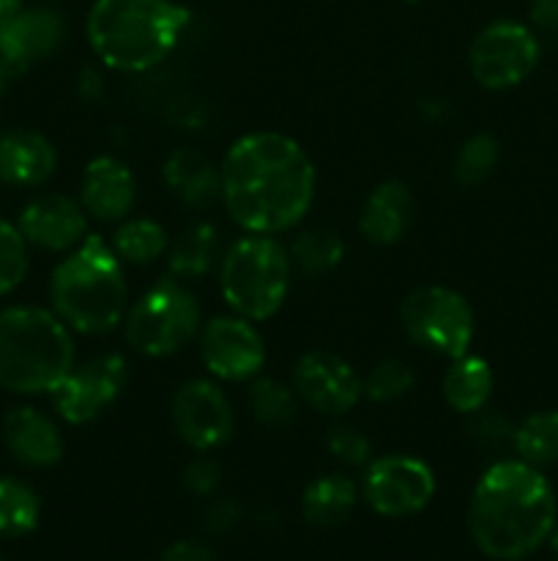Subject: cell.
I'll return each instance as SVG.
<instances>
[{
  "label": "cell",
  "mask_w": 558,
  "mask_h": 561,
  "mask_svg": "<svg viewBox=\"0 0 558 561\" xmlns=\"http://www.w3.org/2000/svg\"><path fill=\"white\" fill-rule=\"evenodd\" d=\"M200 354L208 373L222 381H249L266 362V345L252 321L241 316H219L202 327Z\"/></svg>",
  "instance_id": "cell-14"
},
{
  "label": "cell",
  "mask_w": 558,
  "mask_h": 561,
  "mask_svg": "<svg viewBox=\"0 0 558 561\" xmlns=\"http://www.w3.org/2000/svg\"><path fill=\"white\" fill-rule=\"evenodd\" d=\"M219 250V233L211 222H195L170 244V272L178 279H195L211 272Z\"/></svg>",
  "instance_id": "cell-25"
},
{
  "label": "cell",
  "mask_w": 558,
  "mask_h": 561,
  "mask_svg": "<svg viewBox=\"0 0 558 561\" xmlns=\"http://www.w3.org/2000/svg\"><path fill=\"white\" fill-rule=\"evenodd\" d=\"M27 247L31 244L20 233V228L0 217V296H9L25 279L27 266H31Z\"/></svg>",
  "instance_id": "cell-31"
},
{
  "label": "cell",
  "mask_w": 558,
  "mask_h": 561,
  "mask_svg": "<svg viewBox=\"0 0 558 561\" xmlns=\"http://www.w3.org/2000/svg\"><path fill=\"white\" fill-rule=\"evenodd\" d=\"M219 477H222V471H219V466L213 460L197 458L184 469V485L191 493H197V496H208L219 485Z\"/></svg>",
  "instance_id": "cell-34"
},
{
  "label": "cell",
  "mask_w": 558,
  "mask_h": 561,
  "mask_svg": "<svg viewBox=\"0 0 558 561\" xmlns=\"http://www.w3.org/2000/svg\"><path fill=\"white\" fill-rule=\"evenodd\" d=\"M290 263L304 274H326L345 257V244L332 230H304L293 239L288 250Z\"/></svg>",
  "instance_id": "cell-28"
},
{
  "label": "cell",
  "mask_w": 558,
  "mask_h": 561,
  "mask_svg": "<svg viewBox=\"0 0 558 561\" xmlns=\"http://www.w3.org/2000/svg\"><path fill=\"white\" fill-rule=\"evenodd\" d=\"M539 38L534 27L518 20H496L481 27L468 49L474 80L487 91H509L534 75L539 64Z\"/></svg>",
  "instance_id": "cell-9"
},
{
  "label": "cell",
  "mask_w": 558,
  "mask_h": 561,
  "mask_svg": "<svg viewBox=\"0 0 558 561\" xmlns=\"http://www.w3.org/2000/svg\"><path fill=\"white\" fill-rule=\"evenodd\" d=\"M3 444L11 458L27 469H49L63 458L58 425L33 405H16L3 416Z\"/></svg>",
  "instance_id": "cell-18"
},
{
  "label": "cell",
  "mask_w": 558,
  "mask_h": 561,
  "mask_svg": "<svg viewBox=\"0 0 558 561\" xmlns=\"http://www.w3.org/2000/svg\"><path fill=\"white\" fill-rule=\"evenodd\" d=\"M326 447L339 463H348V466L370 463V453H372L370 442H367V438L350 425H334L326 436Z\"/></svg>",
  "instance_id": "cell-33"
},
{
  "label": "cell",
  "mask_w": 558,
  "mask_h": 561,
  "mask_svg": "<svg viewBox=\"0 0 558 561\" xmlns=\"http://www.w3.org/2000/svg\"><path fill=\"white\" fill-rule=\"evenodd\" d=\"M74 365L71 329L53 310H0V387L14 394L53 392Z\"/></svg>",
  "instance_id": "cell-5"
},
{
  "label": "cell",
  "mask_w": 558,
  "mask_h": 561,
  "mask_svg": "<svg viewBox=\"0 0 558 561\" xmlns=\"http://www.w3.org/2000/svg\"><path fill=\"white\" fill-rule=\"evenodd\" d=\"M126 378H129V370H126L124 356L98 354L71 367L69 376L49 394H53V405L60 420L69 425H88L120 398Z\"/></svg>",
  "instance_id": "cell-11"
},
{
  "label": "cell",
  "mask_w": 558,
  "mask_h": 561,
  "mask_svg": "<svg viewBox=\"0 0 558 561\" xmlns=\"http://www.w3.org/2000/svg\"><path fill=\"white\" fill-rule=\"evenodd\" d=\"M206 520H208V529L224 531V529H230L235 520H239V510H235L230 502H219L208 510Z\"/></svg>",
  "instance_id": "cell-37"
},
{
  "label": "cell",
  "mask_w": 558,
  "mask_h": 561,
  "mask_svg": "<svg viewBox=\"0 0 558 561\" xmlns=\"http://www.w3.org/2000/svg\"><path fill=\"white\" fill-rule=\"evenodd\" d=\"M498 140L487 131L470 135L468 140L460 146L457 157H454V179L463 186H476L496 170L498 164Z\"/></svg>",
  "instance_id": "cell-30"
},
{
  "label": "cell",
  "mask_w": 558,
  "mask_h": 561,
  "mask_svg": "<svg viewBox=\"0 0 558 561\" xmlns=\"http://www.w3.org/2000/svg\"><path fill=\"white\" fill-rule=\"evenodd\" d=\"M22 9H25V0H0V27Z\"/></svg>",
  "instance_id": "cell-38"
},
{
  "label": "cell",
  "mask_w": 558,
  "mask_h": 561,
  "mask_svg": "<svg viewBox=\"0 0 558 561\" xmlns=\"http://www.w3.org/2000/svg\"><path fill=\"white\" fill-rule=\"evenodd\" d=\"M115 255L131 266H146V263L159 261L164 252L170 250V236L153 219H126L118 230H115L113 241H109Z\"/></svg>",
  "instance_id": "cell-26"
},
{
  "label": "cell",
  "mask_w": 558,
  "mask_h": 561,
  "mask_svg": "<svg viewBox=\"0 0 558 561\" xmlns=\"http://www.w3.org/2000/svg\"><path fill=\"white\" fill-rule=\"evenodd\" d=\"M173 427L186 447L197 453H211L230 442L235 431V414L228 394L213 381H186L178 387L170 403Z\"/></svg>",
  "instance_id": "cell-12"
},
{
  "label": "cell",
  "mask_w": 558,
  "mask_h": 561,
  "mask_svg": "<svg viewBox=\"0 0 558 561\" xmlns=\"http://www.w3.org/2000/svg\"><path fill=\"white\" fill-rule=\"evenodd\" d=\"M399 318L416 345L460 359L474 340V310L463 294L443 285H425L405 296Z\"/></svg>",
  "instance_id": "cell-8"
},
{
  "label": "cell",
  "mask_w": 558,
  "mask_h": 561,
  "mask_svg": "<svg viewBox=\"0 0 558 561\" xmlns=\"http://www.w3.org/2000/svg\"><path fill=\"white\" fill-rule=\"evenodd\" d=\"M293 389L301 403L317 414L342 416L364 398V378L342 356L310 351L295 365Z\"/></svg>",
  "instance_id": "cell-13"
},
{
  "label": "cell",
  "mask_w": 558,
  "mask_h": 561,
  "mask_svg": "<svg viewBox=\"0 0 558 561\" xmlns=\"http://www.w3.org/2000/svg\"><path fill=\"white\" fill-rule=\"evenodd\" d=\"M137 201V181L129 164L115 157H96L82 173L80 203L98 222H120Z\"/></svg>",
  "instance_id": "cell-17"
},
{
  "label": "cell",
  "mask_w": 558,
  "mask_h": 561,
  "mask_svg": "<svg viewBox=\"0 0 558 561\" xmlns=\"http://www.w3.org/2000/svg\"><path fill=\"white\" fill-rule=\"evenodd\" d=\"M189 20V9L175 0H93L85 33L107 69L137 75L178 47Z\"/></svg>",
  "instance_id": "cell-3"
},
{
  "label": "cell",
  "mask_w": 558,
  "mask_h": 561,
  "mask_svg": "<svg viewBox=\"0 0 558 561\" xmlns=\"http://www.w3.org/2000/svg\"><path fill=\"white\" fill-rule=\"evenodd\" d=\"M356 502H359V493H356L350 477L326 474L306 485L304 496H301V513L312 526L334 529L350 518Z\"/></svg>",
  "instance_id": "cell-23"
},
{
  "label": "cell",
  "mask_w": 558,
  "mask_h": 561,
  "mask_svg": "<svg viewBox=\"0 0 558 561\" xmlns=\"http://www.w3.org/2000/svg\"><path fill=\"white\" fill-rule=\"evenodd\" d=\"M162 561H213V551L202 542L178 540L164 551Z\"/></svg>",
  "instance_id": "cell-35"
},
{
  "label": "cell",
  "mask_w": 558,
  "mask_h": 561,
  "mask_svg": "<svg viewBox=\"0 0 558 561\" xmlns=\"http://www.w3.org/2000/svg\"><path fill=\"white\" fill-rule=\"evenodd\" d=\"M288 250L274 236L246 233L235 241L219 266V288L235 316L246 321H268L288 299L290 288Z\"/></svg>",
  "instance_id": "cell-6"
},
{
  "label": "cell",
  "mask_w": 558,
  "mask_h": 561,
  "mask_svg": "<svg viewBox=\"0 0 558 561\" xmlns=\"http://www.w3.org/2000/svg\"><path fill=\"white\" fill-rule=\"evenodd\" d=\"M528 16L531 25L539 31L558 33V0H531Z\"/></svg>",
  "instance_id": "cell-36"
},
{
  "label": "cell",
  "mask_w": 558,
  "mask_h": 561,
  "mask_svg": "<svg viewBox=\"0 0 558 561\" xmlns=\"http://www.w3.org/2000/svg\"><path fill=\"white\" fill-rule=\"evenodd\" d=\"M512 447L523 463L547 469L558 466V409L525 416L512 433Z\"/></svg>",
  "instance_id": "cell-24"
},
{
  "label": "cell",
  "mask_w": 558,
  "mask_h": 561,
  "mask_svg": "<svg viewBox=\"0 0 558 561\" xmlns=\"http://www.w3.org/2000/svg\"><path fill=\"white\" fill-rule=\"evenodd\" d=\"M16 228L31 247L47 252L74 250L88 230L82 203L66 195H42L22 208Z\"/></svg>",
  "instance_id": "cell-16"
},
{
  "label": "cell",
  "mask_w": 558,
  "mask_h": 561,
  "mask_svg": "<svg viewBox=\"0 0 558 561\" xmlns=\"http://www.w3.org/2000/svg\"><path fill=\"white\" fill-rule=\"evenodd\" d=\"M492 387H496V378L481 356L465 354L460 359H452V367L443 376V398L460 414L485 411L492 398Z\"/></svg>",
  "instance_id": "cell-22"
},
{
  "label": "cell",
  "mask_w": 558,
  "mask_h": 561,
  "mask_svg": "<svg viewBox=\"0 0 558 561\" xmlns=\"http://www.w3.org/2000/svg\"><path fill=\"white\" fill-rule=\"evenodd\" d=\"M58 168L53 142L33 129H9L0 135V181L9 186H42Z\"/></svg>",
  "instance_id": "cell-19"
},
{
  "label": "cell",
  "mask_w": 558,
  "mask_h": 561,
  "mask_svg": "<svg viewBox=\"0 0 558 561\" xmlns=\"http://www.w3.org/2000/svg\"><path fill=\"white\" fill-rule=\"evenodd\" d=\"M556 520L558 499L550 480L520 458L490 466L470 493V540L490 559H528L550 540Z\"/></svg>",
  "instance_id": "cell-2"
},
{
  "label": "cell",
  "mask_w": 558,
  "mask_h": 561,
  "mask_svg": "<svg viewBox=\"0 0 558 561\" xmlns=\"http://www.w3.org/2000/svg\"><path fill=\"white\" fill-rule=\"evenodd\" d=\"M63 16L47 5H25L0 27V60L22 75L38 60H47L63 44Z\"/></svg>",
  "instance_id": "cell-15"
},
{
  "label": "cell",
  "mask_w": 558,
  "mask_h": 561,
  "mask_svg": "<svg viewBox=\"0 0 558 561\" xmlns=\"http://www.w3.org/2000/svg\"><path fill=\"white\" fill-rule=\"evenodd\" d=\"M550 551H553V559L558 561V520H556V526H553V531H550Z\"/></svg>",
  "instance_id": "cell-40"
},
{
  "label": "cell",
  "mask_w": 558,
  "mask_h": 561,
  "mask_svg": "<svg viewBox=\"0 0 558 561\" xmlns=\"http://www.w3.org/2000/svg\"><path fill=\"white\" fill-rule=\"evenodd\" d=\"M435 496V474L410 455H386L370 460L364 474V499L383 518H408L421 513Z\"/></svg>",
  "instance_id": "cell-10"
},
{
  "label": "cell",
  "mask_w": 558,
  "mask_h": 561,
  "mask_svg": "<svg viewBox=\"0 0 558 561\" xmlns=\"http://www.w3.org/2000/svg\"><path fill=\"white\" fill-rule=\"evenodd\" d=\"M42 518L38 493L16 477H0V537L31 535Z\"/></svg>",
  "instance_id": "cell-27"
},
{
  "label": "cell",
  "mask_w": 558,
  "mask_h": 561,
  "mask_svg": "<svg viewBox=\"0 0 558 561\" xmlns=\"http://www.w3.org/2000/svg\"><path fill=\"white\" fill-rule=\"evenodd\" d=\"M414 222V195L403 181L392 179L377 184L367 197L359 217V230L377 247L397 244Z\"/></svg>",
  "instance_id": "cell-20"
},
{
  "label": "cell",
  "mask_w": 558,
  "mask_h": 561,
  "mask_svg": "<svg viewBox=\"0 0 558 561\" xmlns=\"http://www.w3.org/2000/svg\"><path fill=\"white\" fill-rule=\"evenodd\" d=\"M11 77H14V71H11L9 66H5L3 60H0V96H3V93H5V88H9Z\"/></svg>",
  "instance_id": "cell-39"
},
{
  "label": "cell",
  "mask_w": 558,
  "mask_h": 561,
  "mask_svg": "<svg viewBox=\"0 0 558 561\" xmlns=\"http://www.w3.org/2000/svg\"><path fill=\"white\" fill-rule=\"evenodd\" d=\"M0 561H5V557H3V553H0Z\"/></svg>",
  "instance_id": "cell-42"
},
{
  "label": "cell",
  "mask_w": 558,
  "mask_h": 561,
  "mask_svg": "<svg viewBox=\"0 0 558 561\" xmlns=\"http://www.w3.org/2000/svg\"><path fill=\"white\" fill-rule=\"evenodd\" d=\"M249 409L263 425L284 427L299 411V394L277 378H255L249 387Z\"/></svg>",
  "instance_id": "cell-29"
},
{
  "label": "cell",
  "mask_w": 558,
  "mask_h": 561,
  "mask_svg": "<svg viewBox=\"0 0 558 561\" xmlns=\"http://www.w3.org/2000/svg\"><path fill=\"white\" fill-rule=\"evenodd\" d=\"M405 3H421V0H405Z\"/></svg>",
  "instance_id": "cell-41"
},
{
  "label": "cell",
  "mask_w": 558,
  "mask_h": 561,
  "mask_svg": "<svg viewBox=\"0 0 558 561\" xmlns=\"http://www.w3.org/2000/svg\"><path fill=\"white\" fill-rule=\"evenodd\" d=\"M222 203L246 233L293 230L315 201V164L304 148L279 131H252L235 140L219 164Z\"/></svg>",
  "instance_id": "cell-1"
},
{
  "label": "cell",
  "mask_w": 558,
  "mask_h": 561,
  "mask_svg": "<svg viewBox=\"0 0 558 561\" xmlns=\"http://www.w3.org/2000/svg\"><path fill=\"white\" fill-rule=\"evenodd\" d=\"M414 370L403 359H383L367 373L364 398H370L372 403H392L405 398L414 389Z\"/></svg>",
  "instance_id": "cell-32"
},
{
  "label": "cell",
  "mask_w": 558,
  "mask_h": 561,
  "mask_svg": "<svg viewBox=\"0 0 558 561\" xmlns=\"http://www.w3.org/2000/svg\"><path fill=\"white\" fill-rule=\"evenodd\" d=\"M162 175L170 192L191 208H206L217 197H222L219 168H213L211 159L202 157L195 148H175L164 162Z\"/></svg>",
  "instance_id": "cell-21"
},
{
  "label": "cell",
  "mask_w": 558,
  "mask_h": 561,
  "mask_svg": "<svg viewBox=\"0 0 558 561\" xmlns=\"http://www.w3.org/2000/svg\"><path fill=\"white\" fill-rule=\"evenodd\" d=\"M200 332V305L184 279H159L140 301L129 307L124 323L126 343L142 356H170L195 340Z\"/></svg>",
  "instance_id": "cell-7"
},
{
  "label": "cell",
  "mask_w": 558,
  "mask_h": 561,
  "mask_svg": "<svg viewBox=\"0 0 558 561\" xmlns=\"http://www.w3.org/2000/svg\"><path fill=\"white\" fill-rule=\"evenodd\" d=\"M53 312L80 334H107L126 318L124 261L102 236H85L49 279Z\"/></svg>",
  "instance_id": "cell-4"
}]
</instances>
